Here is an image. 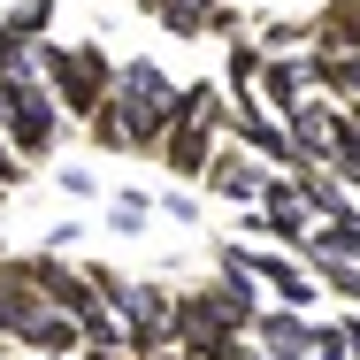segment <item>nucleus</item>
I'll return each mask as SVG.
<instances>
[{"mask_svg": "<svg viewBox=\"0 0 360 360\" xmlns=\"http://www.w3.org/2000/svg\"><path fill=\"white\" fill-rule=\"evenodd\" d=\"M54 184H62L70 200H92V192H100V176H92L84 161H62V169H54Z\"/></svg>", "mask_w": 360, "mask_h": 360, "instance_id": "18", "label": "nucleus"}, {"mask_svg": "<svg viewBox=\"0 0 360 360\" xmlns=\"http://www.w3.org/2000/svg\"><path fill=\"white\" fill-rule=\"evenodd\" d=\"M299 261H360V207L338 222H314V238L299 245Z\"/></svg>", "mask_w": 360, "mask_h": 360, "instance_id": "13", "label": "nucleus"}, {"mask_svg": "<svg viewBox=\"0 0 360 360\" xmlns=\"http://www.w3.org/2000/svg\"><path fill=\"white\" fill-rule=\"evenodd\" d=\"M0 261H8V238H0Z\"/></svg>", "mask_w": 360, "mask_h": 360, "instance_id": "22", "label": "nucleus"}, {"mask_svg": "<svg viewBox=\"0 0 360 360\" xmlns=\"http://www.w3.org/2000/svg\"><path fill=\"white\" fill-rule=\"evenodd\" d=\"M77 245H84V222H46V245H39V253H77Z\"/></svg>", "mask_w": 360, "mask_h": 360, "instance_id": "19", "label": "nucleus"}, {"mask_svg": "<svg viewBox=\"0 0 360 360\" xmlns=\"http://www.w3.org/2000/svg\"><path fill=\"white\" fill-rule=\"evenodd\" d=\"M261 70H269V46H261V39H230V46H222V92H230V100H253Z\"/></svg>", "mask_w": 360, "mask_h": 360, "instance_id": "12", "label": "nucleus"}, {"mask_svg": "<svg viewBox=\"0 0 360 360\" xmlns=\"http://www.w3.org/2000/svg\"><path fill=\"white\" fill-rule=\"evenodd\" d=\"M345 345H353V360H360V307L345 314Z\"/></svg>", "mask_w": 360, "mask_h": 360, "instance_id": "20", "label": "nucleus"}, {"mask_svg": "<svg viewBox=\"0 0 360 360\" xmlns=\"http://www.w3.org/2000/svg\"><path fill=\"white\" fill-rule=\"evenodd\" d=\"M230 338H245V330L222 314V299H215V291H176V345H184V353H200V360H207L215 345H230Z\"/></svg>", "mask_w": 360, "mask_h": 360, "instance_id": "7", "label": "nucleus"}, {"mask_svg": "<svg viewBox=\"0 0 360 360\" xmlns=\"http://www.w3.org/2000/svg\"><path fill=\"white\" fill-rule=\"evenodd\" d=\"M222 261H238L253 284H261V299L269 307H314L322 299V284H314V269L299 261V253H284V245H222Z\"/></svg>", "mask_w": 360, "mask_h": 360, "instance_id": "5", "label": "nucleus"}, {"mask_svg": "<svg viewBox=\"0 0 360 360\" xmlns=\"http://www.w3.org/2000/svg\"><path fill=\"white\" fill-rule=\"evenodd\" d=\"M153 215H169V222H184V230H192V222H200V200L169 184V192H153Z\"/></svg>", "mask_w": 360, "mask_h": 360, "instance_id": "17", "label": "nucleus"}, {"mask_svg": "<svg viewBox=\"0 0 360 360\" xmlns=\"http://www.w3.org/2000/svg\"><path fill=\"white\" fill-rule=\"evenodd\" d=\"M307 269H314V284L330 291V299L360 307V261H307Z\"/></svg>", "mask_w": 360, "mask_h": 360, "instance_id": "16", "label": "nucleus"}, {"mask_svg": "<svg viewBox=\"0 0 360 360\" xmlns=\"http://www.w3.org/2000/svg\"><path fill=\"white\" fill-rule=\"evenodd\" d=\"M269 176H276V169H269L253 146H238L230 131H222V146H215V161H207V176H200V184H207L215 200H230V207H261Z\"/></svg>", "mask_w": 360, "mask_h": 360, "instance_id": "6", "label": "nucleus"}, {"mask_svg": "<svg viewBox=\"0 0 360 360\" xmlns=\"http://www.w3.org/2000/svg\"><path fill=\"white\" fill-rule=\"evenodd\" d=\"M284 131H291V169H338L345 146H353L345 100H330V92H307V100L284 115Z\"/></svg>", "mask_w": 360, "mask_h": 360, "instance_id": "4", "label": "nucleus"}, {"mask_svg": "<svg viewBox=\"0 0 360 360\" xmlns=\"http://www.w3.org/2000/svg\"><path fill=\"white\" fill-rule=\"evenodd\" d=\"M15 353H39V360H84V322L62 314V307H46L31 330H23V345Z\"/></svg>", "mask_w": 360, "mask_h": 360, "instance_id": "10", "label": "nucleus"}, {"mask_svg": "<svg viewBox=\"0 0 360 360\" xmlns=\"http://www.w3.org/2000/svg\"><path fill=\"white\" fill-rule=\"evenodd\" d=\"M0 92H8V108H0L8 146H15L23 161H46L54 139H62V108H54L46 77H39V70H15V77H0Z\"/></svg>", "mask_w": 360, "mask_h": 360, "instance_id": "3", "label": "nucleus"}, {"mask_svg": "<svg viewBox=\"0 0 360 360\" xmlns=\"http://www.w3.org/2000/svg\"><path fill=\"white\" fill-rule=\"evenodd\" d=\"M146 360H200V353H184V345H161V353H146Z\"/></svg>", "mask_w": 360, "mask_h": 360, "instance_id": "21", "label": "nucleus"}, {"mask_svg": "<svg viewBox=\"0 0 360 360\" xmlns=\"http://www.w3.org/2000/svg\"><path fill=\"white\" fill-rule=\"evenodd\" d=\"M245 345L261 360H314V322L299 307H261L253 330H245Z\"/></svg>", "mask_w": 360, "mask_h": 360, "instance_id": "8", "label": "nucleus"}, {"mask_svg": "<svg viewBox=\"0 0 360 360\" xmlns=\"http://www.w3.org/2000/svg\"><path fill=\"white\" fill-rule=\"evenodd\" d=\"M54 23V0H23V8H8L0 15V39H15V46H39V31Z\"/></svg>", "mask_w": 360, "mask_h": 360, "instance_id": "14", "label": "nucleus"}, {"mask_svg": "<svg viewBox=\"0 0 360 360\" xmlns=\"http://www.w3.org/2000/svg\"><path fill=\"white\" fill-rule=\"evenodd\" d=\"M291 176H299V200H307V215H314V222L353 215V184H345L338 169H291Z\"/></svg>", "mask_w": 360, "mask_h": 360, "instance_id": "11", "label": "nucleus"}, {"mask_svg": "<svg viewBox=\"0 0 360 360\" xmlns=\"http://www.w3.org/2000/svg\"><path fill=\"white\" fill-rule=\"evenodd\" d=\"M46 314V291H39V276H31V261H0V345H23V330Z\"/></svg>", "mask_w": 360, "mask_h": 360, "instance_id": "9", "label": "nucleus"}, {"mask_svg": "<svg viewBox=\"0 0 360 360\" xmlns=\"http://www.w3.org/2000/svg\"><path fill=\"white\" fill-rule=\"evenodd\" d=\"M31 62H39V77H46L54 108L77 115V123H92V115L108 108V92H115V54H108V46H92V39H77V46L39 39V46H31Z\"/></svg>", "mask_w": 360, "mask_h": 360, "instance_id": "2", "label": "nucleus"}, {"mask_svg": "<svg viewBox=\"0 0 360 360\" xmlns=\"http://www.w3.org/2000/svg\"><path fill=\"white\" fill-rule=\"evenodd\" d=\"M146 222H153V200H146V192H115V200H108V230H115V238H139Z\"/></svg>", "mask_w": 360, "mask_h": 360, "instance_id": "15", "label": "nucleus"}, {"mask_svg": "<svg viewBox=\"0 0 360 360\" xmlns=\"http://www.w3.org/2000/svg\"><path fill=\"white\" fill-rule=\"evenodd\" d=\"M176 77L161 70V62H115V92H108V108L84 123L92 146H108V153H161L169 139V123H176Z\"/></svg>", "mask_w": 360, "mask_h": 360, "instance_id": "1", "label": "nucleus"}]
</instances>
